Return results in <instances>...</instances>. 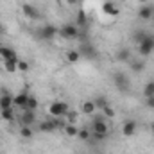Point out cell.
<instances>
[{"mask_svg":"<svg viewBox=\"0 0 154 154\" xmlns=\"http://www.w3.org/2000/svg\"><path fill=\"white\" fill-rule=\"evenodd\" d=\"M68 111H70V104L65 102V100H54L48 106V115L52 116V118H56V116H66Z\"/></svg>","mask_w":154,"mask_h":154,"instance_id":"obj_1","label":"cell"},{"mask_svg":"<svg viewBox=\"0 0 154 154\" xmlns=\"http://www.w3.org/2000/svg\"><path fill=\"white\" fill-rule=\"evenodd\" d=\"M113 84H115L116 90L122 91V93H127L129 88H131V81H129L127 74H124V72H116V74H113Z\"/></svg>","mask_w":154,"mask_h":154,"instance_id":"obj_2","label":"cell"},{"mask_svg":"<svg viewBox=\"0 0 154 154\" xmlns=\"http://www.w3.org/2000/svg\"><path fill=\"white\" fill-rule=\"evenodd\" d=\"M79 34H81V29L77 27L75 23H65V25L59 29V36H61L63 39H68V41L77 39Z\"/></svg>","mask_w":154,"mask_h":154,"instance_id":"obj_3","label":"cell"},{"mask_svg":"<svg viewBox=\"0 0 154 154\" xmlns=\"http://www.w3.org/2000/svg\"><path fill=\"white\" fill-rule=\"evenodd\" d=\"M152 52H154V34L152 32H149L147 38L138 45V54H140L142 57H149Z\"/></svg>","mask_w":154,"mask_h":154,"instance_id":"obj_4","label":"cell"},{"mask_svg":"<svg viewBox=\"0 0 154 154\" xmlns=\"http://www.w3.org/2000/svg\"><path fill=\"white\" fill-rule=\"evenodd\" d=\"M36 34H38V38L43 39V41H50V39H54L57 34H59V29L54 27V25H50V23H47V25L39 27Z\"/></svg>","mask_w":154,"mask_h":154,"instance_id":"obj_5","label":"cell"},{"mask_svg":"<svg viewBox=\"0 0 154 154\" xmlns=\"http://www.w3.org/2000/svg\"><path fill=\"white\" fill-rule=\"evenodd\" d=\"M20 124H22V125H29V127H32L34 124H38L36 111H32V109H23V113L20 115Z\"/></svg>","mask_w":154,"mask_h":154,"instance_id":"obj_6","label":"cell"},{"mask_svg":"<svg viewBox=\"0 0 154 154\" xmlns=\"http://www.w3.org/2000/svg\"><path fill=\"white\" fill-rule=\"evenodd\" d=\"M152 16H154V5H151V4H143L138 9V18L142 22H152Z\"/></svg>","mask_w":154,"mask_h":154,"instance_id":"obj_7","label":"cell"},{"mask_svg":"<svg viewBox=\"0 0 154 154\" xmlns=\"http://www.w3.org/2000/svg\"><path fill=\"white\" fill-rule=\"evenodd\" d=\"M22 11H23V14H25L29 20H39V18H41L38 7H36V5H32V4H29V2L22 4Z\"/></svg>","mask_w":154,"mask_h":154,"instance_id":"obj_8","label":"cell"},{"mask_svg":"<svg viewBox=\"0 0 154 154\" xmlns=\"http://www.w3.org/2000/svg\"><path fill=\"white\" fill-rule=\"evenodd\" d=\"M77 50H79L81 57H82V56L88 57V59H95V57H97V50H95V47H93L91 43H82Z\"/></svg>","mask_w":154,"mask_h":154,"instance_id":"obj_9","label":"cell"},{"mask_svg":"<svg viewBox=\"0 0 154 154\" xmlns=\"http://www.w3.org/2000/svg\"><path fill=\"white\" fill-rule=\"evenodd\" d=\"M136 129H138L136 120H125L124 125H122V134H124L125 138H131V136L136 134Z\"/></svg>","mask_w":154,"mask_h":154,"instance_id":"obj_10","label":"cell"},{"mask_svg":"<svg viewBox=\"0 0 154 154\" xmlns=\"http://www.w3.org/2000/svg\"><path fill=\"white\" fill-rule=\"evenodd\" d=\"M102 13L108 14V16H118V14H120V9H118V5H116L115 2L106 0V2L102 4Z\"/></svg>","mask_w":154,"mask_h":154,"instance_id":"obj_11","label":"cell"},{"mask_svg":"<svg viewBox=\"0 0 154 154\" xmlns=\"http://www.w3.org/2000/svg\"><path fill=\"white\" fill-rule=\"evenodd\" d=\"M27 99H29L27 90H22L16 97H13V106H18V108H22V109H25V106H27Z\"/></svg>","mask_w":154,"mask_h":154,"instance_id":"obj_12","label":"cell"},{"mask_svg":"<svg viewBox=\"0 0 154 154\" xmlns=\"http://www.w3.org/2000/svg\"><path fill=\"white\" fill-rule=\"evenodd\" d=\"M0 57H2L4 61H9V59H18V56H16L14 48H13V47H7V45H2V48H0Z\"/></svg>","mask_w":154,"mask_h":154,"instance_id":"obj_13","label":"cell"},{"mask_svg":"<svg viewBox=\"0 0 154 154\" xmlns=\"http://www.w3.org/2000/svg\"><path fill=\"white\" fill-rule=\"evenodd\" d=\"M115 57H116V61H120V63H129L131 61V50L127 47H122V48L116 50Z\"/></svg>","mask_w":154,"mask_h":154,"instance_id":"obj_14","label":"cell"},{"mask_svg":"<svg viewBox=\"0 0 154 154\" xmlns=\"http://www.w3.org/2000/svg\"><path fill=\"white\" fill-rule=\"evenodd\" d=\"M129 68H131V72H134V74H142V72L145 70V61H143V59L129 61Z\"/></svg>","mask_w":154,"mask_h":154,"instance_id":"obj_15","label":"cell"},{"mask_svg":"<svg viewBox=\"0 0 154 154\" xmlns=\"http://www.w3.org/2000/svg\"><path fill=\"white\" fill-rule=\"evenodd\" d=\"M91 133H102V134H109V127L106 122H91Z\"/></svg>","mask_w":154,"mask_h":154,"instance_id":"obj_16","label":"cell"},{"mask_svg":"<svg viewBox=\"0 0 154 154\" xmlns=\"http://www.w3.org/2000/svg\"><path fill=\"white\" fill-rule=\"evenodd\" d=\"M38 129L41 133H54V131H56V125H54L52 118H50V120H41L38 124Z\"/></svg>","mask_w":154,"mask_h":154,"instance_id":"obj_17","label":"cell"},{"mask_svg":"<svg viewBox=\"0 0 154 154\" xmlns=\"http://www.w3.org/2000/svg\"><path fill=\"white\" fill-rule=\"evenodd\" d=\"M7 108H14L13 106V95L11 93H2L0 95V109H7Z\"/></svg>","mask_w":154,"mask_h":154,"instance_id":"obj_18","label":"cell"},{"mask_svg":"<svg viewBox=\"0 0 154 154\" xmlns=\"http://www.w3.org/2000/svg\"><path fill=\"white\" fill-rule=\"evenodd\" d=\"M81 111H82L84 115L91 116L95 111H97V108H95V102H93V100H84V102H82V108H81Z\"/></svg>","mask_w":154,"mask_h":154,"instance_id":"obj_19","label":"cell"},{"mask_svg":"<svg viewBox=\"0 0 154 154\" xmlns=\"http://www.w3.org/2000/svg\"><path fill=\"white\" fill-rule=\"evenodd\" d=\"M147 34H149L147 31H143V29H136V31L133 32V43H134V45H140L143 39L147 38Z\"/></svg>","mask_w":154,"mask_h":154,"instance_id":"obj_20","label":"cell"},{"mask_svg":"<svg viewBox=\"0 0 154 154\" xmlns=\"http://www.w3.org/2000/svg\"><path fill=\"white\" fill-rule=\"evenodd\" d=\"M75 20H77V27L79 29H82V27H86V23H88V16H86V13L82 11V9H79L77 11V16H75Z\"/></svg>","mask_w":154,"mask_h":154,"instance_id":"obj_21","label":"cell"},{"mask_svg":"<svg viewBox=\"0 0 154 154\" xmlns=\"http://www.w3.org/2000/svg\"><path fill=\"white\" fill-rule=\"evenodd\" d=\"M16 63H18V59H9V61H4V68H5V72H7V74H14V72H18Z\"/></svg>","mask_w":154,"mask_h":154,"instance_id":"obj_22","label":"cell"},{"mask_svg":"<svg viewBox=\"0 0 154 154\" xmlns=\"http://www.w3.org/2000/svg\"><path fill=\"white\" fill-rule=\"evenodd\" d=\"M20 136H22V138H25V140H31V138L34 136L32 127H29V125H22V127H20Z\"/></svg>","mask_w":154,"mask_h":154,"instance_id":"obj_23","label":"cell"},{"mask_svg":"<svg viewBox=\"0 0 154 154\" xmlns=\"http://www.w3.org/2000/svg\"><path fill=\"white\" fill-rule=\"evenodd\" d=\"M0 115L2 118L5 120V122H14V111H13V108H7V109H0Z\"/></svg>","mask_w":154,"mask_h":154,"instance_id":"obj_24","label":"cell"},{"mask_svg":"<svg viewBox=\"0 0 154 154\" xmlns=\"http://www.w3.org/2000/svg\"><path fill=\"white\" fill-rule=\"evenodd\" d=\"M77 138H79V140H82V142H88V140L91 138V131H90L88 127H81V129H79V133H77Z\"/></svg>","mask_w":154,"mask_h":154,"instance_id":"obj_25","label":"cell"},{"mask_svg":"<svg viewBox=\"0 0 154 154\" xmlns=\"http://www.w3.org/2000/svg\"><path fill=\"white\" fill-rule=\"evenodd\" d=\"M63 131H65V134H66V136H70V138L77 136V133H79V129H77V125H75V124H66Z\"/></svg>","mask_w":154,"mask_h":154,"instance_id":"obj_26","label":"cell"},{"mask_svg":"<svg viewBox=\"0 0 154 154\" xmlns=\"http://www.w3.org/2000/svg\"><path fill=\"white\" fill-rule=\"evenodd\" d=\"M39 106V100L34 97V95H29V99H27V106H25V109H32V111H36Z\"/></svg>","mask_w":154,"mask_h":154,"instance_id":"obj_27","label":"cell"},{"mask_svg":"<svg viewBox=\"0 0 154 154\" xmlns=\"http://www.w3.org/2000/svg\"><path fill=\"white\" fill-rule=\"evenodd\" d=\"M93 102H95V108H97V109H100V111H102L106 106H109L108 99H106V97H102V95H100V97H97V99H93Z\"/></svg>","mask_w":154,"mask_h":154,"instance_id":"obj_28","label":"cell"},{"mask_svg":"<svg viewBox=\"0 0 154 154\" xmlns=\"http://www.w3.org/2000/svg\"><path fill=\"white\" fill-rule=\"evenodd\" d=\"M79 59H81L79 50H68L66 52V61L68 63H79Z\"/></svg>","mask_w":154,"mask_h":154,"instance_id":"obj_29","label":"cell"},{"mask_svg":"<svg viewBox=\"0 0 154 154\" xmlns=\"http://www.w3.org/2000/svg\"><path fill=\"white\" fill-rule=\"evenodd\" d=\"M65 120H66V124H77V120H79V113H77L75 109H72V108H70V111L66 113Z\"/></svg>","mask_w":154,"mask_h":154,"instance_id":"obj_30","label":"cell"},{"mask_svg":"<svg viewBox=\"0 0 154 154\" xmlns=\"http://www.w3.org/2000/svg\"><path fill=\"white\" fill-rule=\"evenodd\" d=\"M143 97H154V81H149L145 86H143Z\"/></svg>","mask_w":154,"mask_h":154,"instance_id":"obj_31","label":"cell"},{"mask_svg":"<svg viewBox=\"0 0 154 154\" xmlns=\"http://www.w3.org/2000/svg\"><path fill=\"white\" fill-rule=\"evenodd\" d=\"M52 122H54L56 129H65V125H66V120H65V116H56V118H52Z\"/></svg>","mask_w":154,"mask_h":154,"instance_id":"obj_32","label":"cell"},{"mask_svg":"<svg viewBox=\"0 0 154 154\" xmlns=\"http://www.w3.org/2000/svg\"><path fill=\"white\" fill-rule=\"evenodd\" d=\"M16 66H18V72H27V70H29V63L23 61V59H18Z\"/></svg>","mask_w":154,"mask_h":154,"instance_id":"obj_33","label":"cell"},{"mask_svg":"<svg viewBox=\"0 0 154 154\" xmlns=\"http://www.w3.org/2000/svg\"><path fill=\"white\" fill-rule=\"evenodd\" d=\"M102 115L106 116V118H115V109H113L111 106H106V108L102 109Z\"/></svg>","mask_w":154,"mask_h":154,"instance_id":"obj_34","label":"cell"},{"mask_svg":"<svg viewBox=\"0 0 154 154\" xmlns=\"http://www.w3.org/2000/svg\"><path fill=\"white\" fill-rule=\"evenodd\" d=\"M145 106H147L149 109H154V97H147V99H145Z\"/></svg>","mask_w":154,"mask_h":154,"instance_id":"obj_35","label":"cell"},{"mask_svg":"<svg viewBox=\"0 0 154 154\" xmlns=\"http://www.w3.org/2000/svg\"><path fill=\"white\" fill-rule=\"evenodd\" d=\"M65 2H66L68 5H77V4H79V0H65Z\"/></svg>","mask_w":154,"mask_h":154,"instance_id":"obj_36","label":"cell"},{"mask_svg":"<svg viewBox=\"0 0 154 154\" xmlns=\"http://www.w3.org/2000/svg\"><path fill=\"white\" fill-rule=\"evenodd\" d=\"M151 133H152V136H154V122L151 124Z\"/></svg>","mask_w":154,"mask_h":154,"instance_id":"obj_37","label":"cell"},{"mask_svg":"<svg viewBox=\"0 0 154 154\" xmlns=\"http://www.w3.org/2000/svg\"><path fill=\"white\" fill-rule=\"evenodd\" d=\"M140 4H149V0H138Z\"/></svg>","mask_w":154,"mask_h":154,"instance_id":"obj_38","label":"cell"},{"mask_svg":"<svg viewBox=\"0 0 154 154\" xmlns=\"http://www.w3.org/2000/svg\"><path fill=\"white\" fill-rule=\"evenodd\" d=\"M0 48H2V43H0Z\"/></svg>","mask_w":154,"mask_h":154,"instance_id":"obj_39","label":"cell"},{"mask_svg":"<svg viewBox=\"0 0 154 154\" xmlns=\"http://www.w3.org/2000/svg\"><path fill=\"white\" fill-rule=\"evenodd\" d=\"M0 31H2V25H0Z\"/></svg>","mask_w":154,"mask_h":154,"instance_id":"obj_40","label":"cell"},{"mask_svg":"<svg viewBox=\"0 0 154 154\" xmlns=\"http://www.w3.org/2000/svg\"><path fill=\"white\" fill-rule=\"evenodd\" d=\"M152 22H154V16H152Z\"/></svg>","mask_w":154,"mask_h":154,"instance_id":"obj_41","label":"cell"},{"mask_svg":"<svg viewBox=\"0 0 154 154\" xmlns=\"http://www.w3.org/2000/svg\"><path fill=\"white\" fill-rule=\"evenodd\" d=\"M74 154H79V152H74Z\"/></svg>","mask_w":154,"mask_h":154,"instance_id":"obj_42","label":"cell"}]
</instances>
